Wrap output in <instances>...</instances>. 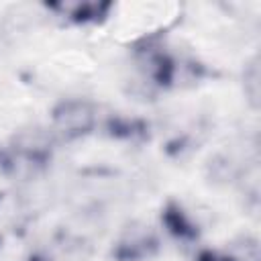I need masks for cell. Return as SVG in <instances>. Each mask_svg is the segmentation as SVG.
Instances as JSON below:
<instances>
[{"label": "cell", "instance_id": "1", "mask_svg": "<svg viewBox=\"0 0 261 261\" xmlns=\"http://www.w3.org/2000/svg\"><path fill=\"white\" fill-rule=\"evenodd\" d=\"M96 124V110L86 100H65L53 112V128L63 137H82Z\"/></svg>", "mask_w": 261, "mask_h": 261}]
</instances>
